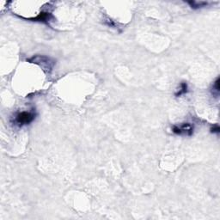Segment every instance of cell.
<instances>
[{
    "instance_id": "6",
    "label": "cell",
    "mask_w": 220,
    "mask_h": 220,
    "mask_svg": "<svg viewBox=\"0 0 220 220\" xmlns=\"http://www.w3.org/2000/svg\"><path fill=\"white\" fill-rule=\"evenodd\" d=\"M212 93H213V95L218 97V95H219V78H217L216 82L213 83V86H212Z\"/></svg>"
},
{
    "instance_id": "7",
    "label": "cell",
    "mask_w": 220,
    "mask_h": 220,
    "mask_svg": "<svg viewBox=\"0 0 220 220\" xmlns=\"http://www.w3.org/2000/svg\"><path fill=\"white\" fill-rule=\"evenodd\" d=\"M220 131V128L218 125H214L211 128V133H218Z\"/></svg>"
},
{
    "instance_id": "1",
    "label": "cell",
    "mask_w": 220,
    "mask_h": 220,
    "mask_svg": "<svg viewBox=\"0 0 220 220\" xmlns=\"http://www.w3.org/2000/svg\"><path fill=\"white\" fill-rule=\"evenodd\" d=\"M35 119V114L33 111H22L18 113L15 116L14 119V124L17 125L18 126L29 125Z\"/></svg>"
},
{
    "instance_id": "2",
    "label": "cell",
    "mask_w": 220,
    "mask_h": 220,
    "mask_svg": "<svg viewBox=\"0 0 220 220\" xmlns=\"http://www.w3.org/2000/svg\"><path fill=\"white\" fill-rule=\"evenodd\" d=\"M173 133L178 135H187L191 136L194 133V125L190 123H184L181 125H174L173 126Z\"/></svg>"
},
{
    "instance_id": "3",
    "label": "cell",
    "mask_w": 220,
    "mask_h": 220,
    "mask_svg": "<svg viewBox=\"0 0 220 220\" xmlns=\"http://www.w3.org/2000/svg\"><path fill=\"white\" fill-rule=\"evenodd\" d=\"M44 56H35L32 57L29 61H30L32 63H37V62H42V65H41L42 68H47L49 71H51L54 65V61H52L50 60V58H48L47 60L44 61Z\"/></svg>"
},
{
    "instance_id": "4",
    "label": "cell",
    "mask_w": 220,
    "mask_h": 220,
    "mask_svg": "<svg viewBox=\"0 0 220 220\" xmlns=\"http://www.w3.org/2000/svg\"><path fill=\"white\" fill-rule=\"evenodd\" d=\"M187 4L193 8V9H199V8H202V7H205L208 5L207 2H203V1H188Z\"/></svg>"
},
{
    "instance_id": "5",
    "label": "cell",
    "mask_w": 220,
    "mask_h": 220,
    "mask_svg": "<svg viewBox=\"0 0 220 220\" xmlns=\"http://www.w3.org/2000/svg\"><path fill=\"white\" fill-rule=\"evenodd\" d=\"M186 93H187V83L182 82L181 83L179 91L176 93V96H181V95H184Z\"/></svg>"
}]
</instances>
